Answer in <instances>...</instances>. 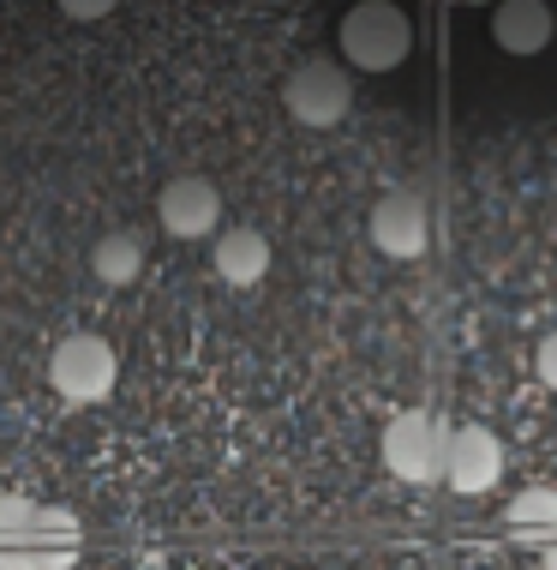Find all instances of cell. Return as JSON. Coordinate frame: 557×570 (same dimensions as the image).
<instances>
[{"label":"cell","mask_w":557,"mask_h":570,"mask_svg":"<svg viewBox=\"0 0 557 570\" xmlns=\"http://www.w3.org/2000/svg\"><path fill=\"white\" fill-rule=\"evenodd\" d=\"M414 49V24L396 0H360L342 12V60L360 72H396Z\"/></svg>","instance_id":"1"},{"label":"cell","mask_w":557,"mask_h":570,"mask_svg":"<svg viewBox=\"0 0 557 570\" xmlns=\"http://www.w3.org/2000/svg\"><path fill=\"white\" fill-rule=\"evenodd\" d=\"M115 379H120L115 343H108V336H97V331L67 336V343L49 354V384H54L60 403H72V409L102 403V396L115 391Z\"/></svg>","instance_id":"2"},{"label":"cell","mask_w":557,"mask_h":570,"mask_svg":"<svg viewBox=\"0 0 557 570\" xmlns=\"http://www.w3.org/2000/svg\"><path fill=\"white\" fill-rule=\"evenodd\" d=\"M444 462H450V433L431 421L426 409H401L390 426H384V469L408 487L444 481Z\"/></svg>","instance_id":"3"},{"label":"cell","mask_w":557,"mask_h":570,"mask_svg":"<svg viewBox=\"0 0 557 570\" xmlns=\"http://www.w3.org/2000/svg\"><path fill=\"white\" fill-rule=\"evenodd\" d=\"M348 102H354V79L324 55L300 60V67L282 79V109L300 120V127H318V132L336 127V120L348 115Z\"/></svg>","instance_id":"4"},{"label":"cell","mask_w":557,"mask_h":570,"mask_svg":"<svg viewBox=\"0 0 557 570\" xmlns=\"http://www.w3.org/2000/svg\"><path fill=\"white\" fill-rule=\"evenodd\" d=\"M79 522H72V511H60V504H42L37 522L19 534V541L0 547V570H67L72 559H79Z\"/></svg>","instance_id":"5"},{"label":"cell","mask_w":557,"mask_h":570,"mask_svg":"<svg viewBox=\"0 0 557 570\" xmlns=\"http://www.w3.org/2000/svg\"><path fill=\"white\" fill-rule=\"evenodd\" d=\"M157 217L175 240H205L222 223V193H216L210 175H175L157 193Z\"/></svg>","instance_id":"6"},{"label":"cell","mask_w":557,"mask_h":570,"mask_svg":"<svg viewBox=\"0 0 557 570\" xmlns=\"http://www.w3.org/2000/svg\"><path fill=\"white\" fill-rule=\"evenodd\" d=\"M371 246L384 258H426L431 246V217L420 193H384L371 205Z\"/></svg>","instance_id":"7"},{"label":"cell","mask_w":557,"mask_h":570,"mask_svg":"<svg viewBox=\"0 0 557 570\" xmlns=\"http://www.w3.org/2000/svg\"><path fill=\"white\" fill-rule=\"evenodd\" d=\"M444 481H450L456 492H491L504 481V444L491 426H461V433H450V462H444Z\"/></svg>","instance_id":"8"},{"label":"cell","mask_w":557,"mask_h":570,"mask_svg":"<svg viewBox=\"0 0 557 570\" xmlns=\"http://www.w3.org/2000/svg\"><path fill=\"white\" fill-rule=\"evenodd\" d=\"M557 37V19L546 0H498L491 7V42L504 55H546Z\"/></svg>","instance_id":"9"},{"label":"cell","mask_w":557,"mask_h":570,"mask_svg":"<svg viewBox=\"0 0 557 570\" xmlns=\"http://www.w3.org/2000/svg\"><path fill=\"white\" fill-rule=\"evenodd\" d=\"M216 276H222L228 288H252V283H265L270 276V240L258 235V228H222L216 235Z\"/></svg>","instance_id":"10"},{"label":"cell","mask_w":557,"mask_h":570,"mask_svg":"<svg viewBox=\"0 0 557 570\" xmlns=\"http://www.w3.org/2000/svg\"><path fill=\"white\" fill-rule=\"evenodd\" d=\"M90 271H97V283H108V288L138 283V271H145V240H138L132 228H108V235L90 246Z\"/></svg>","instance_id":"11"},{"label":"cell","mask_w":557,"mask_h":570,"mask_svg":"<svg viewBox=\"0 0 557 570\" xmlns=\"http://www.w3.org/2000/svg\"><path fill=\"white\" fill-rule=\"evenodd\" d=\"M509 529L528 534V541L557 547V492L551 487H528L516 504H509Z\"/></svg>","instance_id":"12"},{"label":"cell","mask_w":557,"mask_h":570,"mask_svg":"<svg viewBox=\"0 0 557 570\" xmlns=\"http://www.w3.org/2000/svg\"><path fill=\"white\" fill-rule=\"evenodd\" d=\"M37 511H42V504H30V499H0V547L19 541L30 522H37Z\"/></svg>","instance_id":"13"},{"label":"cell","mask_w":557,"mask_h":570,"mask_svg":"<svg viewBox=\"0 0 557 570\" xmlns=\"http://www.w3.org/2000/svg\"><path fill=\"white\" fill-rule=\"evenodd\" d=\"M60 12H67L72 24H97V19H108V12L120 7V0H54Z\"/></svg>","instance_id":"14"},{"label":"cell","mask_w":557,"mask_h":570,"mask_svg":"<svg viewBox=\"0 0 557 570\" xmlns=\"http://www.w3.org/2000/svg\"><path fill=\"white\" fill-rule=\"evenodd\" d=\"M534 361H539V379H546L551 391H557V331L546 336V343H539V354H534Z\"/></svg>","instance_id":"15"},{"label":"cell","mask_w":557,"mask_h":570,"mask_svg":"<svg viewBox=\"0 0 557 570\" xmlns=\"http://www.w3.org/2000/svg\"><path fill=\"white\" fill-rule=\"evenodd\" d=\"M546 570H557V547H546Z\"/></svg>","instance_id":"16"},{"label":"cell","mask_w":557,"mask_h":570,"mask_svg":"<svg viewBox=\"0 0 557 570\" xmlns=\"http://www.w3.org/2000/svg\"><path fill=\"white\" fill-rule=\"evenodd\" d=\"M461 7H498V0H461Z\"/></svg>","instance_id":"17"}]
</instances>
